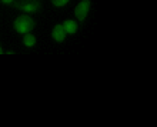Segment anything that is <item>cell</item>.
I'll use <instances>...</instances> for the list:
<instances>
[{"label":"cell","mask_w":157,"mask_h":127,"mask_svg":"<svg viewBox=\"0 0 157 127\" xmlns=\"http://www.w3.org/2000/svg\"><path fill=\"white\" fill-rule=\"evenodd\" d=\"M13 7L21 10L23 13H39L43 7L41 0H14Z\"/></svg>","instance_id":"obj_1"},{"label":"cell","mask_w":157,"mask_h":127,"mask_svg":"<svg viewBox=\"0 0 157 127\" xmlns=\"http://www.w3.org/2000/svg\"><path fill=\"white\" fill-rule=\"evenodd\" d=\"M13 26H14V30H16L17 33L26 34V33H30L36 27V21L30 16H27V14H21V16L16 17Z\"/></svg>","instance_id":"obj_2"},{"label":"cell","mask_w":157,"mask_h":127,"mask_svg":"<svg viewBox=\"0 0 157 127\" xmlns=\"http://www.w3.org/2000/svg\"><path fill=\"white\" fill-rule=\"evenodd\" d=\"M90 4H91L90 0H82V2H80L77 6H76V9H75V16L77 17L78 20L82 21V23L86 20L87 14H89V10H90Z\"/></svg>","instance_id":"obj_3"},{"label":"cell","mask_w":157,"mask_h":127,"mask_svg":"<svg viewBox=\"0 0 157 127\" xmlns=\"http://www.w3.org/2000/svg\"><path fill=\"white\" fill-rule=\"evenodd\" d=\"M66 30L63 27V25H56L52 30V37L54 39V41H57V43H63L64 39H66Z\"/></svg>","instance_id":"obj_4"},{"label":"cell","mask_w":157,"mask_h":127,"mask_svg":"<svg viewBox=\"0 0 157 127\" xmlns=\"http://www.w3.org/2000/svg\"><path fill=\"white\" fill-rule=\"evenodd\" d=\"M63 27H64V30H66L67 34H75V33L77 32V29H78V25L76 23L75 20L67 19V20H64V23H63Z\"/></svg>","instance_id":"obj_5"},{"label":"cell","mask_w":157,"mask_h":127,"mask_svg":"<svg viewBox=\"0 0 157 127\" xmlns=\"http://www.w3.org/2000/svg\"><path fill=\"white\" fill-rule=\"evenodd\" d=\"M23 44L26 47H33L36 44V37L33 34H30V33H26L25 37H23Z\"/></svg>","instance_id":"obj_6"},{"label":"cell","mask_w":157,"mask_h":127,"mask_svg":"<svg viewBox=\"0 0 157 127\" xmlns=\"http://www.w3.org/2000/svg\"><path fill=\"white\" fill-rule=\"evenodd\" d=\"M69 2H70V0H52L53 6H56V7H63V6H66Z\"/></svg>","instance_id":"obj_7"},{"label":"cell","mask_w":157,"mask_h":127,"mask_svg":"<svg viewBox=\"0 0 157 127\" xmlns=\"http://www.w3.org/2000/svg\"><path fill=\"white\" fill-rule=\"evenodd\" d=\"M2 2H3L4 4H12L13 2H14V0H2Z\"/></svg>","instance_id":"obj_8"},{"label":"cell","mask_w":157,"mask_h":127,"mask_svg":"<svg viewBox=\"0 0 157 127\" xmlns=\"http://www.w3.org/2000/svg\"><path fill=\"white\" fill-rule=\"evenodd\" d=\"M0 54H3V47L0 46Z\"/></svg>","instance_id":"obj_9"}]
</instances>
